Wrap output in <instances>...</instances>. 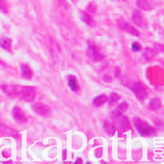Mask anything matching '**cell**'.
Instances as JSON below:
<instances>
[{
	"label": "cell",
	"mask_w": 164,
	"mask_h": 164,
	"mask_svg": "<svg viewBox=\"0 0 164 164\" xmlns=\"http://www.w3.org/2000/svg\"><path fill=\"white\" fill-rule=\"evenodd\" d=\"M0 88L7 95L15 96V86H0Z\"/></svg>",
	"instance_id": "15"
},
{
	"label": "cell",
	"mask_w": 164,
	"mask_h": 164,
	"mask_svg": "<svg viewBox=\"0 0 164 164\" xmlns=\"http://www.w3.org/2000/svg\"><path fill=\"white\" fill-rule=\"evenodd\" d=\"M132 19L133 22L135 25L137 26H142L143 23V15L142 13L138 11V10H135L132 13Z\"/></svg>",
	"instance_id": "10"
},
{
	"label": "cell",
	"mask_w": 164,
	"mask_h": 164,
	"mask_svg": "<svg viewBox=\"0 0 164 164\" xmlns=\"http://www.w3.org/2000/svg\"><path fill=\"white\" fill-rule=\"evenodd\" d=\"M119 99V95L117 93L113 92L110 94V103H115Z\"/></svg>",
	"instance_id": "22"
},
{
	"label": "cell",
	"mask_w": 164,
	"mask_h": 164,
	"mask_svg": "<svg viewBox=\"0 0 164 164\" xmlns=\"http://www.w3.org/2000/svg\"><path fill=\"white\" fill-rule=\"evenodd\" d=\"M143 54L144 58H145L147 61L152 59L153 58H154V56H155L154 51H153L151 48H150V47H146L145 50H144V52Z\"/></svg>",
	"instance_id": "17"
},
{
	"label": "cell",
	"mask_w": 164,
	"mask_h": 164,
	"mask_svg": "<svg viewBox=\"0 0 164 164\" xmlns=\"http://www.w3.org/2000/svg\"><path fill=\"white\" fill-rule=\"evenodd\" d=\"M155 48L159 51L162 52L164 51V47L162 44H160V43H155Z\"/></svg>",
	"instance_id": "27"
},
{
	"label": "cell",
	"mask_w": 164,
	"mask_h": 164,
	"mask_svg": "<svg viewBox=\"0 0 164 164\" xmlns=\"http://www.w3.org/2000/svg\"><path fill=\"white\" fill-rule=\"evenodd\" d=\"M160 106H161V101H160V99H158V98L153 99L150 102V103H149V107H150L151 110H153L159 108Z\"/></svg>",
	"instance_id": "18"
},
{
	"label": "cell",
	"mask_w": 164,
	"mask_h": 164,
	"mask_svg": "<svg viewBox=\"0 0 164 164\" xmlns=\"http://www.w3.org/2000/svg\"><path fill=\"white\" fill-rule=\"evenodd\" d=\"M123 111H122L119 108H116V109H115V110H113L112 113H111V115H112L113 118H115V119H116V118H119L120 117V116H122L123 115Z\"/></svg>",
	"instance_id": "20"
},
{
	"label": "cell",
	"mask_w": 164,
	"mask_h": 164,
	"mask_svg": "<svg viewBox=\"0 0 164 164\" xmlns=\"http://www.w3.org/2000/svg\"><path fill=\"white\" fill-rule=\"evenodd\" d=\"M32 110L36 115H39L41 117H49L51 115V109L47 105L43 103H36L32 106Z\"/></svg>",
	"instance_id": "3"
},
{
	"label": "cell",
	"mask_w": 164,
	"mask_h": 164,
	"mask_svg": "<svg viewBox=\"0 0 164 164\" xmlns=\"http://www.w3.org/2000/svg\"><path fill=\"white\" fill-rule=\"evenodd\" d=\"M142 47L139 43H133L131 44V50H132L134 52H137L141 51Z\"/></svg>",
	"instance_id": "21"
},
{
	"label": "cell",
	"mask_w": 164,
	"mask_h": 164,
	"mask_svg": "<svg viewBox=\"0 0 164 164\" xmlns=\"http://www.w3.org/2000/svg\"><path fill=\"white\" fill-rule=\"evenodd\" d=\"M67 84L72 91L76 92V91L79 90V84L77 83L76 77L74 76V75H69V76L67 77Z\"/></svg>",
	"instance_id": "8"
},
{
	"label": "cell",
	"mask_w": 164,
	"mask_h": 164,
	"mask_svg": "<svg viewBox=\"0 0 164 164\" xmlns=\"http://www.w3.org/2000/svg\"><path fill=\"white\" fill-rule=\"evenodd\" d=\"M12 115H13L15 120L18 122V123H26L27 121V118L25 115L24 111L18 106H15L12 108Z\"/></svg>",
	"instance_id": "6"
},
{
	"label": "cell",
	"mask_w": 164,
	"mask_h": 164,
	"mask_svg": "<svg viewBox=\"0 0 164 164\" xmlns=\"http://www.w3.org/2000/svg\"><path fill=\"white\" fill-rule=\"evenodd\" d=\"M133 123H134L135 129L137 130V131L142 137L150 136L155 133V129L151 126H150L146 122L142 120L140 118H135L133 119Z\"/></svg>",
	"instance_id": "2"
},
{
	"label": "cell",
	"mask_w": 164,
	"mask_h": 164,
	"mask_svg": "<svg viewBox=\"0 0 164 164\" xmlns=\"http://www.w3.org/2000/svg\"><path fill=\"white\" fill-rule=\"evenodd\" d=\"M21 77L24 79H31L33 76V71L27 64H22L20 66Z\"/></svg>",
	"instance_id": "7"
},
{
	"label": "cell",
	"mask_w": 164,
	"mask_h": 164,
	"mask_svg": "<svg viewBox=\"0 0 164 164\" xmlns=\"http://www.w3.org/2000/svg\"><path fill=\"white\" fill-rule=\"evenodd\" d=\"M107 100L108 97L106 94H100V95H98L93 99V104L95 107H99V106H102L103 104L107 103Z\"/></svg>",
	"instance_id": "11"
},
{
	"label": "cell",
	"mask_w": 164,
	"mask_h": 164,
	"mask_svg": "<svg viewBox=\"0 0 164 164\" xmlns=\"http://www.w3.org/2000/svg\"><path fill=\"white\" fill-rule=\"evenodd\" d=\"M117 26L119 29H121L123 31L127 32V33L134 36H139V31L135 27H133L132 25L129 24L128 23H126L125 21L122 20V19L117 20Z\"/></svg>",
	"instance_id": "4"
},
{
	"label": "cell",
	"mask_w": 164,
	"mask_h": 164,
	"mask_svg": "<svg viewBox=\"0 0 164 164\" xmlns=\"http://www.w3.org/2000/svg\"><path fill=\"white\" fill-rule=\"evenodd\" d=\"M87 9L88 11L90 12V13H94V12L96 11V7H95L94 4H92V3H90V4L88 5Z\"/></svg>",
	"instance_id": "26"
},
{
	"label": "cell",
	"mask_w": 164,
	"mask_h": 164,
	"mask_svg": "<svg viewBox=\"0 0 164 164\" xmlns=\"http://www.w3.org/2000/svg\"><path fill=\"white\" fill-rule=\"evenodd\" d=\"M114 75H115V78H119L120 75H121V71L119 67H115V71H114Z\"/></svg>",
	"instance_id": "28"
},
{
	"label": "cell",
	"mask_w": 164,
	"mask_h": 164,
	"mask_svg": "<svg viewBox=\"0 0 164 164\" xmlns=\"http://www.w3.org/2000/svg\"><path fill=\"white\" fill-rule=\"evenodd\" d=\"M15 96L28 103L34 101L36 96L35 89L29 86H15Z\"/></svg>",
	"instance_id": "1"
},
{
	"label": "cell",
	"mask_w": 164,
	"mask_h": 164,
	"mask_svg": "<svg viewBox=\"0 0 164 164\" xmlns=\"http://www.w3.org/2000/svg\"><path fill=\"white\" fill-rule=\"evenodd\" d=\"M89 48H90V53L92 54V58L94 61H101L103 59V56L102 55V54L99 51L98 47L95 45L92 44V45H89Z\"/></svg>",
	"instance_id": "9"
},
{
	"label": "cell",
	"mask_w": 164,
	"mask_h": 164,
	"mask_svg": "<svg viewBox=\"0 0 164 164\" xmlns=\"http://www.w3.org/2000/svg\"><path fill=\"white\" fill-rule=\"evenodd\" d=\"M128 106H129L128 103H127L126 102H123V103H121L119 104L118 108H119L123 112H124V111H126V110L128 109Z\"/></svg>",
	"instance_id": "23"
},
{
	"label": "cell",
	"mask_w": 164,
	"mask_h": 164,
	"mask_svg": "<svg viewBox=\"0 0 164 164\" xmlns=\"http://www.w3.org/2000/svg\"><path fill=\"white\" fill-rule=\"evenodd\" d=\"M66 159H67V149H65L63 153V159L65 160Z\"/></svg>",
	"instance_id": "29"
},
{
	"label": "cell",
	"mask_w": 164,
	"mask_h": 164,
	"mask_svg": "<svg viewBox=\"0 0 164 164\" xmlns=\"http://www.w3.org/2000/svg\"><path fill=\"white\" fill-rule=\"evenodd\" d=\"M132 90L137 99L139 100H143L146 95V90L143 84L141 83H135L132 87Z\"/></svg>",
	"instance_id": "5"
},
{
	"label": "cell",
	"mask_w": 164,
	"mask_h": 164,
	"mask_svg": "<svg viewBox=\"0 0 164 164\" xmlns=\"http://www.w3.org/2000/svg\"><path fill=\"white\" fill-rule=\"evenodd\" d=\"M103 129L105 132L110 136H113L115 133V125L110 122H105L103 124Z\"/></svg>",
	"instance_id": "13"
},
{
	"label": "cell",
	"mask_w": 164,
	"mask_h": 164,
	"mask_svg": "<svg viewBox=\"0 0 164 164\" xmlns=\"http://www.w3.org/2000/svg\"><path fill=\"white\" fill-rule=\"evenodd\" d=\"M136 5L139 7V8L144 11H150L152 8V5L147 0H137Z\"/></svg>",
	"instance_id": "12"
},
{
	"label": "cell",
	"mask_w": 164,
	"mask_h": 164,
	"mask_svg": "<svg viewBox=\"0 0 164 164\" xmlns=\"http://www.w3.org/2000/svg\"><path fill=\"white\" fill-rule=\"evenodd\" d=\"M102 80L105 82V83H111L112 82V77L110 75H108V74H105V75L102 77Z\"/></svg>",
	"instance_id": "25"
},
{
	"label": "cell",
	"mask_w": 164,
	"mask_h": 164,
	"mask_svg": "<svg viewBox=\"0 0 164 164\" xmlns=\"http://www.w3.org/2000/svg\"><path fill=\"white\" fill-rule=\"evenodd\" d=\"M83 162V160L81 159H77L75 161H74V163H82Z\"/></svg>",
	"instance_id": "30"
},
{
	"label": "cell",
	"mask_w": 164,
	"mask_h": 164,
	"mask_svg": "<svg viewBox=\"0 0 164 164\" xmlns=\"http://www.w3.org/2000/svg\"><path fill=\"white\" fill-rule=\"evenodd\" d=\"M80 15H81V19L88 26H90V27H93L94 26V20L92 19V17L87 14V12L84 11H81L80 12Z\"/></svg>",
	"instance_id": "14"
},
{
	"label": "cell",
	"mask_w": 164,
	"mask_h": 164,
	"mask_svg": "<svg viewBox=\"0 0 164 164\" xmlns=\"http://www.w3.org/2000/svg\"><path fill=\"white\" fill-rule=\"evenodd\" d=\"M120 128L123 131H126L127 130L130 128V122H129L128 118L126 117V116H123V119L121 121V126H120Z\"/></svg>",
	"instance_id": "19"
},
{
	"label": "cell",
	"mask_w": 164,
	"mask_h": 164,
	"mask_svg": "<svg viewBox=\"0 0 164 164\" xmlns=\"http://www.w3.org/2000/svg\"><path fill=\"white\" fill-rule=\"evenodd\" d=\"M0 11L2 12V13H7L8 11L7 6L2 0H0Z\"/></svg>",
	"instance_id": "24"
},
{
	"label": "cell",
	"mask_w": 164,
	"mask_h": 164,
	"mask_svg": "<svg viewBox=\"0 0 164 164\" xmlns=\"http://www.w3.org/2000/svg\"><path fill=\"white\" fill-rule=\"evenodd\" d=\"M0 47L3 49L9 50L11 47V39L7 37H1L0 38Z\"/></svg>",
	"instance_id": "16"
}]
</instances>
